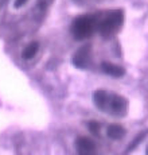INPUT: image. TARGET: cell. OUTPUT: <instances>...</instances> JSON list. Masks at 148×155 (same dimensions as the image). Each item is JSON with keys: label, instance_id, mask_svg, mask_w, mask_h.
Wrapping results in <instances>:
<instances>
[{"label": "cell", "instance_id": "obj_1", "mask_svg": "<svg viewBox=\"0 0 148 155\" xmlns=\"http://www.w3.org/2000/svg\"><path fill=\"white\" fill-rule=\"evenodd\" d=\"M94 105L102 111L104 113L116 116V117H123L127 115L128 111V100L125 97L120 96L116 93H109V92L98 89L93 94Z\"/></svg>", "mask_w": 148, "mask_h": 155}, {"label": "cell", "instance_id": "obj_2", "mask_svg": "<svg viewBox=\"0 0 148 155\" xmlns=\"http://www.w3.org/2000/svg\"><path fill=\"white\" fill-rule=\"evenodd\" d=\"M98 16L96 15H85L73 20L72 23V34L76 39L82 41L92 37L94 31H97Z\"/></svg>", "mask_w": 148, "mask_h": 155}, {"label": "cell", "instance_id": "obj_3", "mask_svg": "<svg viewBox=\"0 0 148 155\" xmlns=\"http://www.w3.org/2000/svg\"><path fill=\"white\" fill-rule=\"evenodd\" d=\"M124 20V12L121 10H113L109 11L105 18L100 19L97 23V31L102 35L104 38H111L113 34L120 30Z\"/></svg>", "mask_w": 148, "mask_h": 155}, {"label": "cell", "instance_id": "obj_4", "mask_svg": "<svg viewBox=\"0 0 148 155\" xmlns=\"http://www.w3.org/2000/svg\"><path fill=\"white\" fill-rule=\"evenodd\" d=\"M73 64L74 66L85 69L90 64V46H84L74 53L73 55Z\"/></svg>", "mask_w": 148, "mask_h": 155}, {"label": "cell", "instance_id": "obj_5", "mask_svg": "<svg viewBox=\"0 0 148 155\" xmlns=\"http://www.w3.org/2000/svg\"><path fill=\"white\" fill-rule=\"evenodd\" d=\"M76 147H77V151L79 154H92L96 151V144L92 139L89 138H79L78 140L76 142Z\"/></svg>", "mask_w": 148, "mask_h": 155}, {"label": "cell", "instance_id": "obj_6", "mask_svg": "<svg viewBox=\"0 0 148 155\" xmlns=\"http://www.w3.org/2000/svg\"><path fill=\"white\" fill-rule=\"evenodd\" d=\"M101 69H102L104 73L109 74V76H112V77H123L124 74H125L124 68L112 64V62H102V64H101Z\"/></svg>", "mask_w": 148, "mask_h": 155}, {"label": "cell", "instance_id": "obj_7", "mask_svg": "<svg viewBox=\"0 0 148 155\" xmlns=\"http://www.w3.org/2000/svg\"><path fill=\"white\" fill-rule=\"evenodd\" d=\"M108 136L113 140H118V139H123L125 136V130L118 124H112L108 127Z\"/></svg>", "mask_w": 148, "mask_h": 155}, {"label": "cell", "instance_id": "obj_8", "mask_svg": "<svg viewBox=\"0 0 148 155\" xmlns=\"http://www.w3.org/2000/svg\"><path fill=\"white\" fill-rule=\"evenodd\" d=\"M38 50H39V43H38V42L28 43L27 46L24 47V50H23V58H24V59L34 58L35 54L38 53Z\"/></svg>", "mask_w": 148, "mask_h": 155}, {"label": "cell", "instance_id": "obj_9", "mask_svg": "<svg viewBox=\"0 0 148 155\" xmlns=\"http://www.w3.org/2000/svg\"><path fill=\"white\" fill-rule=\"evenodd\" d=\"M88 127H89V130H90V132L94 134V135H98L100 134V128H101V126H100L97 121H89Z\"/></svg>", "mask_w": 148, "mask_h": 155}, {"label": "cell", "instance_id": "obj_10", "mask_svg": "<svg viewBox=\"0 0 148 155\" xmlns=\"http://www.w3.org/2000/svg\"><path fill=\"white\" fill-rule=\"evenodd\" d=\"M73 2L78 5H94L97 3H100L101 0H73Z\"/></svg>", "mask_w": 148, "mask_h": 155}, {"label": "cell", "instance_id": "obj_11", "mask_svg": "<svg viewBox=\"0 0 148 155\" xmlns=\"http://www.w3.org/2000/svg\"><path fill=\"white\" fill-rule=\"evenodd\" d=\"M27 2H28V0H15L14 5H15V8H20V7H23V5H24Z\"/></svg>", "mask_w": 148, "mask_h": 155}, {"label": "cell", "instance_id": "obj_12", "mask_svg": "<svg viewBox=\"0 0 148 155\" xmlns=\"http://www.w3.org/2000/svg\"><path fill=\"white\" fill-rule=\"evenodd\" d=\"M147 154H148V148H147Z\"/></svg>", "mask_w": 148, "mask_h": 155}]
</instances>
